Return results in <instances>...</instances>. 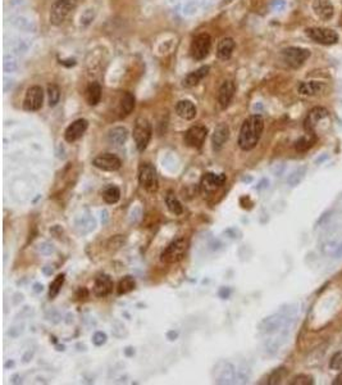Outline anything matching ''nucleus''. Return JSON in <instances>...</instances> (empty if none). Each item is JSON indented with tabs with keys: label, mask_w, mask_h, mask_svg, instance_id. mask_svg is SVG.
Masks as SVG:
<instances>
[{
	"label": "nucleus",
	"mask_w": 342,
	"mask_h": 385,
	"mask_svg": "<svg viewBox=\"0 0 342 385\" xmlns=\"http://www.w3.org/2000/svg\"><path fill=\"white\" fill-rule=\"evenodd\" d=\"M264 130V119L261 115H253L244 121L239 135V147L245 151H253L261 140Z\"/></svg>",
	"instance_id": "obj_1"
},
{
	"label": "nucleus",
	"mask_w": 342,
	"mask_h": 385,
	"mask_svg": "<svg viewBox=\"0 0 342 385\" xmlns=\"http://www.w3.org/2000/svg\"><path fill=\"white\" fill-rule=\"evenodd\" d=\"M293 320H295V312L291 310H283L281 312L273 313L271 316L265 317L259 324V331L265 335L283 333V331H287Z\"/></svg>",
	"instance_id": "obj_2"
},
{
	"label": "nucleus",
	"mask_w": 342,
	"mask_h": 385,
	"mask_svg": "<svg viewBox=\"0 0 342 385\" xmlns=\"http://www.w3.org/2000/svg\"><path fill=\"white\" fill-rule=\"evenodd\" d=\"M77 8V0H57L50 9V23L54 26L63 25Z\"/></svg>",
	"instance_id": "obj_3"
},
{
	"label": "nucleus",
	"mask_w": 342,
	"mask_h": 385,
	"mask_svg": "<svg viewBox=\"0 0 342 385\" xmlns=\"http://www.w3.org/2000/svg\"><path fill=\"white\" fill-rule=\"evenodd\" d=\"M189 249V240L185 238L176 239L168 245L167 248L164 249L162 253L161 259L162 262L172 265V263H177L183 259L186 256V252Z\"/></svg>",
	"instance_id": "obj_4"
},
{
	"label": "nucleus",
	"mask_w": 342,
	"mask_h": 385,
	"mask_svg": "<svg viewBox=\"0 0 342 385\" xmlns=\"http://www.w3.org/2000/svg\"><path fill=\"white\" fill-rule=\"evenodd\" d=\"M151 134H153V129H151V123L144 117H139L136 119L135 126H133V140H135L136 148L139 151H144L147 148L151 139Z\"/></svg>",
	"instance_id": "obj_5"
},
{
	"label": "nucleus",
	"mask_w": 342,
	"mask_h": 385,
	"mask_svg": "<svg viewBox=\"0 0 342 385\" xmlns=\"http://www.w3.org/2000/svg\"><path fill=\"white\" fill-rule=\"evenodd\" d=\"M237 370L228 361H219L215 364L212 371V376L215 384H235Z\"/></svg>",
	"instance_id": "obj_6"
},
{
	"label": "nucleus",
	"mask_w": 342,
	"mask_h": 385,
	"mask_svg": "<svg viewBox=\"0 0 342 385\" xmlns=\"http://www.w3.org/2000/svg\"><path fill=\"white\" fill-rule=\"evenodd\" d=\"M310 57L308 49L299 47H290L282 50V59L291 68H300Z\"/></svg>",
	"instance_id": "obj_7"
},
{
	"label": "nucleus",
	"mask_w": 342,
	"mask_h": 385,
	"mask_svg": "<svg viewBox=\"0 0 342 385\" xmlns=\"http://www.w3.org/2000/svg\"><path fill=\"white\" fill-rule=\"evenodd\" d=\"M212 49V37L209 33H199L197 36H195V39L193 40L191 43V48H190V51H191V57L195 59V61H203L205 58L209 55Z\"/></svg>",
	"instance_id": "obj_8"
},
{
	"label": "nucleus",
	"mask_w": 342,
	"mask_h": 385,
	"mask_svg": "<svg viewBox=\"0 0 342 385\" xmlns=\"http://www.w3.org/2000/svg\"><path fill=\"white\" fill-rule=\"evenodd\" d=\"M139 183L147 191H155L158 189L157 169L151 163H141L139 168Z\"/></svg>",
	"instance_id": "obj_9"
},
{
	"label": "nucleus",
	"mask_w": 342,
	"mask_h": 385,
	"mask_svg": "<svg viewBox=\"0 0 342 385\" xmlns=\"http://www.w3.org/2000/svg\"><path fill=\"white\" fill-rule=\"evenodd\" d=\"M307 35L310 39L322 45H335L339 41V35L336 31L325 27H310L307 29Z\"/></svg>",
	"instance_id": "obj_10"
},
{
	"label": "nucleus",
	"mask_w": 342,
	"mask_h": 385,
	"mask_svg": "<svg viewBox=\"0 0 342 385\" xmlns=\"http://www.w3.org/2000/svg\"><path fill=\"white\" fill-rule=\"evenodd\" d=\"M207 136H208L207 127L201 126V125H196V126L190 127V129L186 131L185 143L187 147L199 149V148L203 147V144L205 143Z\"/></svg>",
	"instance_id": "obj_11"
},
{
	"label": "nucleus",
	"mask_w": 342,
	"mask_h": 385,
	"mask_svg": "<svg viewBox=\"0 0 342 385\" xmlns=\"http://www.w3.org/2000/svg\"><path fill=\"white\" fill-rule=\"evenodd\" d=\"M44 103V90L41 86H31L26 93L25 100H23V108L29 112L39 111L43 107Z\"/></svg>",
	"instance_id": "obj_12"
},
{
	"label": "nucleus",
	"mask_w": 342,
	"mask_h": 385,
	"mask_svg": "<svg viewBox=\"0 0 342 385\" xmlns=\"http://www.w3.org/2000/svg\"><path fill=\"white\" fill-rule=\"evenodd\" d=\"M227 181V177H226L225 173H213V172H208L205 173L201 179V190L207 194H211V193H214L217 191L219 187H222L225 185V183Z\"/></svg>",
	"instance_id": "obj_13"
},
{
	"label": "nucleus",
	"mask_w": 342,
	"mask_h": 385,
	"mask_svg": "<svg viewBox=\"0 0 342 385\" xmlns=\"http://www.w3.org/2000/svg\"><path fill=\"white\" fill-rule=\"evenodd\" d=\"M93 165L99 169L113 172V171H117V169L121 168L122 161L118 158L115 154H112V153H104V154L98 155L97 158H94Z\"/></svg>",
	"instance_id": "obj_14"
},
{
	"label": "nucleus",
	"mask_w": 342,
	"mask_h": 385,
	"mask_svg": "<svg viewBox=\"0 0 342 385\" xmlns=\"http://www.w3.org/2000/svg\"><path fill=\"white\" fill-rule=\"evenodd\" d=\"M328 117V111L323 107H314L311 111L308 113L307 118L304 121V129L308 134H314L315 127L321 121Z\"/></svg>",
	"instance_id": "obj_15"
},
{
	"label": "nucleus",
	"mask_w": 342,
	"mask_h": 385,
	"mask_svg": "<svg viewBox=\"0 0 342 385\" xmlns=\"http://www.w3.org/2000/svg\"><path fill=\"white\" fill-rule=\"evenodd\" d=\"M89 127V122L85 118H79L73 121V122L67 127L65 133V139L68 143H73V141L79 140L80 137L83 136L86 130Z\"/></svg>",
	"instance_id": "obj_16"
},
{
	"label": "nucleus",
	"mask_w": 342,
	"mask_h": 385,
	"mask_svg": "<svg viewBox=\"0 0 342 385\" xmlns=\"http://www.w3.org/2000/svg\"><path fill=\"white\" fill-rule=\"evenodd\" d=\"M113 286V279L109 275L101 274L97 277V280L94 283V294L99 298H104V297L111 294Z\"/></svg>",
	"instance_id": "obj_17"
},
{
	"label": "nucleus",
	"mask_w": 342,
	"mask_h": 385,
	"mask_svg": "<svg viewBox=\"0 0 342 385\" xmlns=\"http://www.w3.org/2000/svg\"><path fill=\"white\" fill-rule=\"evenodd\" d=\"M236 93V85L233 81L228 80V81H225L222 84L221 89H219V93H218V101H219V105L222 107V109H226L229 105V103L233 99V95Z\"/></svg>",
	"instance_id": "obj_18"
},
{
	"label": "nucleus",
	"mask_w": 342,
	"mask_h": 385,
	"mask_svg": "<svg viewBox=\"0 0 342 385\" xmlns=\"http://www.w3.org/2000/svg\"><path fill=\"white\" fill-rule=\"evenodd\" d=\"M228 137H229V127L226 123H219L214 129L213 136H212V144H213L214 151H221L223 145L227 143Z\"/></svg>",
	"instance_id": "obj_19"
},
{
	"label": "nucleus",
	"mask_w": 342,
	"mask_h": 385,
	"mask_svg": "<svg viewBox=\"0 0 342 385\" xmlns=\"http://www.w3.org/2000/svg\"><path fill=\"white\" fill-rule=\"evenodd\" d=\"M313 9L322 21H329L335 15V8L329 0H314Z\"/></svg>",
	"instance_id": "obj_20"
},
{
	"label": "nucleus",
	"mask_w": 342,
	"mask_h": 385,
	"mask_svg": "<svg viewBox=\"0 0 342 385\" xmlns=\"http://www.w3.org/2000/svg\"><path fill=\"white\" fill-rule=\"evenodd\" d=\"M325 83H321V81H303L299 84L297 91L300 95H304V97H314L325 90Z\"/></svg>",
	"instance_id": "obj_21"
},
{
	"label": "nucleus",
	"mask_w": 342,
	"mask_h": 385,
	"mask_svg": "<svg viewBox=\"0 0 342 385\" xmlns=\"http://www.w3.org/2000/svg\"><path fill=\"white\" fill-rule=\"evenodd\" d=\"M176 113L183 119H194L197 115V109L191 100H179L176 104Z\"/></svg>",
	"instance_id": "obj_22"
},
{
	"label": "nucleus",
	"mask_w": 342,
	"mask_h": 385,
	"mask_svg": "<svg viewBox=\"0 0 342 385\" xmlns=\"http://www.w3.org/2000/svg\"><path fill=\"white\" fill-rule=\"evenodd\" d=\"M129 139V130L123 126H117L108 133V141L114 147H121Z\"/></svg>",
	"instance_id": "obj_23"
},
{
	"label": "nucleus",
	"mask_w": 342,
	"mask_h": 385,
	"mask_svg": "<svg viewBox=\"0 0 342 385\" xmlns=\"http://www.w3.org/2000/svg\"><path fill=\"white\" fill-rule=\"evenodd\" d=\"M209 71H211L209 66H203V67H200L199 69H196L194 72L189 73V75L185 77V80H183V86L194 87L196 86V85H199L200 81L207 77Z\"/></svg>",
	"instance_id": "obj_24"
},
{
	"label": "nucleus",
	"mask_w": 342,
	"mask_h": 385,
	"mask_svg": "<svg viewBox=\"0 0 342 385\" xmlns=\"http://www.w3.org/2000/svg\"><path fill=\"white\" fill-rule=\"evenodd\" d=\"M235 49V41L232 37H225L222 39L218 44L217 48V55L219 59L222 61H226V59H229L232 55V51Z\"/></svg>",
	"instance_id": "obj_25"
},
{
	"label": "nucleus",
	"mask_w": 342,
	"mask_h": 385,
	"mask_svg": "<svg viewBox=\"0 0 342 385\" xmlns=\"http://www.w3.org/2000/svg\"><path fill=\"white\" fill-rule=\"evenodd\" d=\"M86 100H87L89 105H93V107L99 104L100 100H101V86H100L99 83L94 81L87 86V89H86Z\"/></svg>",
	"instance_id": "obj_26"
},
{
	"label": "nucleus",
	"mask_w": 342,
	"mask_h": 385,
	"mask_svg": "<svg viewBox=\"0 0 342 385\" xmlns=\"http://www.w3.org/2000/svg\"><path fill=\"white\" fill-rule=\"evenodd\" d=\"M322 253L333 258L342 257V240H328L321 247Z\"/></svg>",
	"instance_id": "obj_27"
},
{
	"label": "nucleus",
	"mask_w": 342,
	"mask_h": 385,
	"mask_svg": "<svg viewBox=\"0 0 342 385\" xmlns=\"http://www.w3.org/2000/svg\"><path fill=\"white\" fill-rule=\"evenodd\" d=\"M121 117L131 115L132 111L135 109V97L130 91H123L121 98Z\"/></svg>",
	"instance_id": "obj_28"
},
{
	"label": "nucleus",
	"mask_w": 342,
	"mask_h": 385,
	"mask_svg": "<svg viewBox=\"0 0 342 385\" xmlns=\"http://www.w3.org/2000/svg\"><path fill=\"white\" fill-rule=\"evenodd\" d=\"M97 226V221L94 217H91L90 215H85V216H81L79 220L76 221V227L77 230L81 234H87L90 231H93Z\"/></svg>",
	"instance_id": "obj_29"
},
{
	"label": "nucleus",
	"mask_w": 342,
	"mask_h": 385,
	"mask_svg": "<svg viewBox=\"0 0 342 385\" xmlns=\"http://www.w3.org/2000/svg\"><path fill=\"white\" fill-rule=\"evenodd\" d=\"M165 204H167V208L169 209V212L176 215V216H179V215L183 213V207H182L181 202H179V198L176 197L173 191H168L167 195H165Z\"/></svg>",
	"instance_id": "obj_30"
},
{
	"label": "nucleus",
	"mask_w": 342,
	"mask_h": 385,
	"mask_svg": "<svg viewBox=\"0 0 342 385\" xmlns=\"http://www.w3.org/2000/svg\"><path fill=\"white\" fill-rule=\"evenodd\" d=\"M103 198L108 204H114L121 199V190L119 187L114 186V185H109L104 189L103 191Z\"/></svg>",
	"instance_id": "obj_31"
},
{
	"label": "nucleus",
	"mask_w": 342,
	"mask_h": 385,
	"mask_svg": "<svg viewBox=\"0 0 342 385\" xmlns=\"http://www.w3.org/2000/svg\"><path fill=\"white\" fill-rule=\"evenodd\" d=\"M314 143H315V136H314V134H308V135L301 136L300 139H297V140L295 141V149L297 151H300V153H303V151H309L310 148L314 145Z\"/></svg>",
	"instance_id": "obj_32"
},
{
	"label": "nucleus",
	"mask_w": 342,
	"mask_h": 385,
	"mask_svg": "<svg viewBox=\"0 0 342 385\" xmlns=\"http://www.w3.org/2000/svg\"><path fill=\"white\" fill-rule=\"evenodd\" d=\"M305 175H307V167H305V166H301L299 168H296L295 171H293V172L289 175V177H287V184H289V186L291 187L297 186V185L304 180Z\"/></svg>",
	"instance_id": "obj_33"
},
{
	"label": "nucleus",
	"mask_w": 342,
	"mask_h": 385,
	"mask_svg": "<svg viewBox=\"0 0 342 385\" xmlns=\"http://www.w3.org/2000/svg\"><path fill=\"white\" fill-rule=\"evenodd\" d=\"M135 286H136L135 279L129 275V276H125L121 281H119V284H118V288H117V293L119 295L127 294V293L132 292V290L135 289Z\"/></svg>",
	"instance_id": "obj_34"
},
{
	"label": "nucleus",
	"mask_w": 342,
	"mask_h": 385,
	"mask_svg": "<svg viewBox=\"0 0 342 385\" xmlns=\"http://www.w3.org/2000/svg\"><path fill=\"white\" fill-rule=\"evenodd\" d=\"M287 374H289V371H287V368L286 367H278V368H276L273 372H272L271 375H269V378H268V384L269 385H276V384H281L282 380L287 376Z\"/></svg>",
	"instance_id": "obj_35"
},
{
	"label": "nucleus",
	"mask_w": 342,
	"mask_h": 385,
	"mask_svg": "<svg viewBox=\"0 0 342 385\" xmlns=\"http://www.w3.org/2000/svg\"><path fill=\"white\" fill-rule=\"evenodd\" d=\"M48 99H49V107H55L61 100V90L55 84L48 85Z\"/></svg>",
	"instance_id": "obj_36"
},
{
	"label": "nucleus",
	"mask_w": 342,
	"mask_h": 385,
	"mask_svg": "<svg viewBox=\"0 0 342 385\" xmlns=\"http://www.w3.org/2000/svg\"><path fill=\"white\" fill-rule=\"evenodd\" d=\"M65 274L58 275V276L54 279L53 283L50 284V288H49V298L50 299H54L58 294H59L62 286H63V284H65Z\"/></svg>",
	"instance_id": "obj_37"
},
{
	"label": "nucleus",
	"mask_w": 342,
	"mask_h": 385,
	"mask_svg": "<svg viewBox=\"0 0 342 385\" xmlns=\"http://www.w3.org/2000/svg\"><path fill=\"white\" fill-rule=\"evenodd\" d=\"M290 385H313L314 378L308 374H299L289 383Z\"/></svg>",
	"instance_id": "obj_38"
},
{
	"label": "nucleus",
	"mask_w": 342,
	"mask_h": 385,
	"mask_svg": "<svg viewBox=\"0 0 342 385\" xmlns=\"http://www.w3.org/2000/svg\"><path fill=\"white\" fill-rule=\"evenodd\" d=\"M329 368L331 370L341 371L342 370V349L333 353V356L329 360Z\"/></svg>",
	"instance_id": "obj_39"
},
{
	"label": "nucleus",
	"mask_w": 342,
	"mask_h": 385,
	"mask_svg": "<svg viewBox=\"0 0 342 385\" xmlns=\"http://www.w3.org/2000/svg\"><path fill=\"white\" fill-rule=\"evenodd\" d=\"M107 339H108V336L105 333H103V331H97V333L93 335L94 346H97V347L104 346V344L107 343Z\"/></svg>",
	"instance_id": "obj_40"
},
{
	"label": "nucleus",
	"mask_w": 342,
	"mask_h": 385,
	"mask_svg": "<svg viewBox=\"0 0 342 385\" xmlns=\"http://www.w3.org/2000/svg\"><path fill=\"white\" fill-rule=\"evenodd\" d=\"M225 235L227 236V238L240 239L243 234H241V231H240L239 229H236V227H229V229L225 230Z\"/></svg>",
	"instance_id": "obj_41"
},
{
	"label": "nucleus",
	"mask_w": 342,
	"mask_h": 385,
	"mask_svg": "<svg viewBox=\"0 0 342 385\" xmlns=\"http://www.w3.org/2000/svg\"><path fill=\"white\" fill-rule=\"evenodd\" d=\"M39 252L43 253V254H51L54 252L53 245L49 244V243H43V244L39 245Z\"/></svg>",
	"instance_id": "obj_42"
},
{
	"label": "nucleus",
	"mask_w": 342,
	"mask_h": 385,
	"mask_svg": "<svg viewBox=\"0 0 342 385\" xmlns=\"http://www.w3.org/2000/svg\"><path fill=\"white\" fill-rule=\"evenodd\" d=\"M22 333H23V325H18V326H13V328H11V330H9L8 334L11 335V336H13V338H18Z\"/></svg>",
	"instance_id": "obj_43"
},
{
	"label": "nucleus",
	"mask_w": 342,
	"mask_h": 385,
	"mask_svg": "<svg viewBox=\"0 0 342 385\" xmlns=\"http://www.w3.org/2000/svg\"><path fill=\"white\" fill-rule=\"evenodd\" d=\"M229 294H231V290L228 288L221 289V292H219V297H221L222 299H227L228 297H229Z\"/></svg>",
	"instance_id": "obj_44"
},
{
	"label": "nucleus",
	"mask_w": 342,
	"mask_h": 385,
	"mask_svg": "<svg viewBox=\"0 0 342 385\" xmlns=\"http://www.w3.org/2000/svg\"><path fill=\"white\" fill-rule=\"evenodd\" d=\"M167 338L169 339V340H176V339L179 338V333H177V331H168Z\"/></svg>",
	"instance_id": "obj_45"
},
{
	"label": "nucleus",
	"mask_w": 342,
	"mask_h": 385,
	"mask_svg": "<svg viewBox=\"0 0 342 385\" xmlns=\"http://www.w3.org/2000/svg\"><path fill=\"white\" fill-rule=\"evenodd\" d=\"M332 384H333V385H342V370H341V372H340V374L337 375V376H336L335 380L332 382Z\"/></svg>",
	"instance_id": "obj_46"
},
{
	"label": "nucleus",
	"mask_w": 342,
	"mask_h": 385,
	"mask_svg": "<svg viewBox=\"0 0 342 385\" xmlns=\"http://www.w3.org/2000/svg\"><path fill=\"white\" fill-rule=\"evenodd\" d=\"M33 292H36V293L43 292V284H35V285H33Z\"/></svg>",
	"instance_id": "obj_47"
},
{
	"label": "nucleus",
	"mask_w": 342,
	"mask_h": 385,
	"mask_svg": "<svg viewBox=\"0 0 342 385\" xmlns=\"http://www.w3.org/2000/svg\"><path fill=\"white\" fill-rule=\"evenodd\" d=\"M101 221H103V223H107L108 221V211H105V209L101 212Z\"/></svg>",
	"instance_id": "obj_48"
},
{
	"label": "nucleus",
	"mask_w": 342,
	"mask_h": 385,
	"mask_svg": "<svg viewBox=\"0 0 342 385\" xmlns=\"http://www.w3.org/2000/svg\"><path fill=\"white\" fill-rule=\"evenodd\" d=\"M259 185H261V186L257 187L258 190H261V189H264V187H267L268 186V180H265V179H264V180L261 181V183L259 184Z\"/></svg>",
	"instance_id": "obj_49"
},
{
	"label": "nucleus",
	"mask_w": 342,
	"mask_h": 385,
	"mask_svg": "<svg viewBox=\"0 0 342 385\" xmlns=\"http://www.w3.org/2000/svg\"><path fill=\"white\" fill-rule=\"evenodd\" d=\"M13 362H7V364H5V367H9V366H13Z\"/></svg>",
	"instance_id": "obj_50"
}]
</instances>
